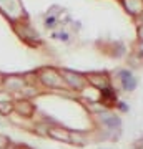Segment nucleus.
<instances>
[{
  "mask_svg": "<svg viewBox=\"0 0 143 149\" xmlns=\"http://www.w3.org/2000/svg\"><path fill=\"white\" fill-rule=\"evenodd\" d=\"M40 80L48 86H53V88H57V86H62V78H60V74L52 68H45L42 70V73H40Z\"/></svg>",
  "mask_w": 143,
  "mask_h": 149,
  "instance_id": "1",
  "label": "nucleus"
},
{
  "mask_svg": "<svg viewBox=\"0 0 143 149\" xmlns=\"http://www.w3.org/2000/svg\"><path fill=\"white\" fill-rule=\"evenodd\" d=\"M62 74L65 76V80L68 81V85L72 86V88H75V90H82V88H83L85 80H83V76H80L78 73H73V71H68V70H63Z\"/></svg>",
  "mask_w": 143,
  "mask_h": 149,
  "instance_id": "2",
  "label": "nucleus"
},
{
  "mask_svg": "<svg viewBox=\"0 0 143 149\" xmlns=\"http://www.w3.org/2000/svg\"><path fill=\"white\" fill-rule=\"evenodd\" d=\"M5 86L8 88V91H22V88L25 86V81L18 76H8L5 78Z\"/></svg>",
  "mask_w": 143,
  "mask_h": 149,
  "instance_id": "3",
  "label": "nucleus"
},
{
  "mask_svg": "<svg viewBox=\"0 0 143 149\" xmlns=\"http://www.w3.org/2000/svg\"><path fill=\"white\" fill-rule=\"evenodd\" d=\"M17 33H18L23 40H30V42H33V40L37 42V40H38V35L33 32L30 27H27V25H20V27H17Z\"/></svg>",
  "mask_w": 143,
  "mask_h": 149,
  "instance_id": "4",
  "label": "nucleus"
},
{
  "mask_svg": "<svg viewBox=\"0 0 143 149\" xmlns=\"http://www.w3.org/2000/svg\"><path fill=\"white\" fill-rule=\"evenodd\" d=\"M125 7L130 13L138 15L143 12V0H125Z\"/></svg>",
  "mask_w": 143,
  "mask_h": 149,
  "instance_id": "5",
  "label": "nucleus"
},
{
  "mask_svg": "<svg viewBox=\"0 0 143 149\" xmlns=\"http://www.w3.org/2000/svg\"><path fill=\"white\" fill-rule=\"evenodd\" d=\"M13 109H15L17 113H20L22 116H30L33 113V106L28 101H25V100H22V101L17 103L15 106H13Z\"/></svg>",
  "mask_w": 143,
  "mask_h": 149,
  "instance_id": "6",
  "label": "nucleus"
},
{
  "mask_svg": "<svg viewBox=\"0 0 143 149\" xmlns=\"http://www.w3.org/2000/svg\"><path fill=\"white\" fill-rule=\"evenodd\" d=\"M48 134H50L53 139H58V141H65V143H68L70 141V133L68 131H65V129L52 128V129H48Z\"/></svg>",
  "mask_w": 143,
  "mask_h": 149,
  "instance_id": "7",
  "label": "nucleus"
},
{
  "mask_svg": "<svg viewBox=\"0 0 143 149\" xmlns=\"http://www.w3.org/2000/svg\"><path fill=\"white\" fill-rule=\"evenodd\" d=\"M122 78H123L122 81H123V88H125V90H133V88H135V85H137V83H135V78H133L128 71H122Z\"/></svg>",
  "mask_w": 143,
  "mask_h": 149,
  "instance_id": "8",
  "label": "nucleus"
},
{
  "mask_svg": "<svg viewBox=\"0 0 143 149\" xmlns=\"http://www.w3.org/2000/svg\"><path fill=\"white\" fill-rule=\"evenodd\" d=\"M12 109H13V104L12 103H0V113L2 114H8Z\"/></svg>",
  "mask_w": 143,
  "mask_h": 149,
  "instance_id": "9",
  "label": "nucleus"
},
{
  "mask_svg": "<svg viewBox=\"0 0 143 149\" xmlns=\"http://www.w3.org/2000/svg\"><path fill=\"white\" fill-rule=\"evenodd\" d=\"M12 96L8 93H0V103H10Z\"/></svg>",
  "mask_w": 143,
  "mask_h": 149,
  "instance_id": "10",
  "label": "nucleus"
},
{
  "mask_svg": "<svg viewBox=\"0 0 143 149\" xmlns=\"http://www.w3.org/2000/svg\"><path fill=\"white\" fill-rule=\"evenodd\" d=\"M5 146H7V141L4 138H0V149H4Z\"/></svg>",
  "mask_w": 143,
  "mask_h": 149,
  "instance_id": "11",
  "label": "nucleus"
}]
</instances>
